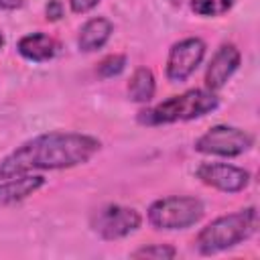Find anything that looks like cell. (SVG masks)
<instances>
[{
  "mask_svg": "<svg viewBox=\"0 0 260 260\" xmlns=\"http://www.w3.org/2000/svg\"><path fill=\"white\" fill-rule=\"evenodd\" d=\"M102 142L81 132H45L24 140L0 160V181L37 171H61L85 165L100 152Z\"/></svg>",
  "mask_w": 260,
  "mask_h": 260,
  "instance_id": "6da1fadb",
  "label": "cell"
},
{
  "mask_svg": "<svg viewBox=\"0 0 260 260\" xmlns=\"http://www.w3.org/2000/svg\"><path fill=\"white\" fill-rule=\"evenodd\" d=\"M258 232V209L254 205L238 209L234 213L219 215L199 230L195 248L203 256H213L236 248L250 240Z\"/></svg>",
  "mask_w": 260,
  "mask_h": 260,
  "instance_id": "7a4b0ae2",
  "label": "cell"
},
{
  "mask_svg": "<svg viewBox=\"0 0 260 260\" xmlns=\"http://www.w3.org/2000/svg\"><path fill=\"white\" fill-rule=\"evenodd\" d=\"M219 98L209 89H187L183 93L171 95L146 110L138 112V122L142 126H165L177 122H191L203 118L217 110Z\"/></svg>",
  "mask_w": 260,
  "mask_h": 260,
  "instance_id": "3957f363",
  "label": "cell"
},
{
  "mask_svg": "<svg viewBox=\"0 0 260 260\" xmlns=\"http://www.w3.org/2000/svg\"><path fill=\"white\" fill-rule=\"evenodd\" d=\"M205 215V205L193 195H169L154 199L146 209L148 223L158 232H179L189 230L201 221Z\"/></svg>",
  "mask_w": 260,
  "mask_h": 260,
  "instance_id": "277c9868",
  "label": "cell"
},
{
  "mask_svg": "<svg viewBox=\"0 0 260 260\" xmlns=\"http://www.w3.org/2000/svg\"><path fill=\"white\" fill-rule=\"evenodd\" d=\"M254 146V136L248 130L230 124H215L207 128L195 142L193 150L205 156H219V158H236L248 152Z\"/></svg>",
  "mask_w": 260,
  "mask_h": 260,
  "instance_id": "5b68a950",
  "label": "cell"
},
{
  "mask_svg": "<svg viewBox=\"0 0 260 260\" xmlns=\"http://www.w3.org/2000/svg\"><path fill=\"white\" fill-rule=\"evenodd\" d=\"M89 225L93 234H98V238L106 242H114V240H124L130 234L138 232V228L142 225V215L134 207L120 205V203H108V205L98 207L91 213Z\"/></svg>",
  "mask_w": 260,
  "mask_h": 260,
  "instance_id": "8992f818",
  "label": "cell"
},
{
  "mask_svg": "<svg viewBox=\"0 0 260 260\" xmlns=\"http://www.w3.org/2000/svg\"><path fill=\"white\" fill-rule=\"evenodd\" d=\"M207 45L201 37H185L171 45L165 63V75L171 83L187 81L203 63Z\"/></svg>",
  "mask_w": 260,
  "mask_h": 260,
  "instance_id": "52a82bcc",
  "label": "cell"
},
{
  "mask_svg": "<svg viewBox=\"0 0 260 260\" xmlns=\"http://www.w3.org/2000/svg\"><path fill=\"white\" fill-rule=\"evenodd\" d=\"M195 177L203 185H207L215 191H221V193H240L252 181L250 171L230 165V162H213V160L201 162L195 169Z\"/></svg>",
  "mask_w": 260,
  "mask_h": 260,
  "instance_id": "ba28073f",
  "label": "cell"
},
{
  "mask_svg": "<svg viewBox=\"0 0 260 260\" xmlns=\"http://www.w3.org/2000/svg\"><path fill=\"white\" fill-rule=\"evenodd\" d=\"M240 63H242V53L234 43L219 45L205 69V89L215 93L223 89L225 83L234 77V73L240 69Z\"/></svg>",
  "mask_w": 260,
  "mask_h": 260,
  "instance_id": "9c48e42d",
  "label": "cell"
},
{
  "mask_svg": "<svg viewBox=\"0 0 260 260\" xmlns=\"http://www.w3.org/2000/svg\"><path fill=\"white\" fill-rule=\"evenodd\" d=\"M16 53L30 63H47L57 57L59 43L51 35H47L43 30H35V32H28L18 39Z\"/></svg>",
  "mask_w": 260,
  "mask_h": 260,
  "instance_id": "30bf717a",
  "label": "cell"
},
{
  "mask_svg": "<svg viewBox=\"0 0 260 260\" xmlns=\"http://www.w3.org/2000/svg\"><path fill=\"white\" fill-rule=\"evenodd\" d=\"M114 35V22L106 16L87 18L77 32V49L81 53H95L108 45Z\"/></svg>",
  "mask_w": 260,
  "mask_h": 260,
  "instance_id": "8fae6325",
  "label": "cell"
},
{
  "mask_svg": "<svg viewBox=\"0 0 260 260\" xmlns=\"http://www.w3.org/2000/svg\"><path fill=\"white\" fill-rule=\"evenodd\" d=\"M45 183H47V179L43 175H35V173L0 181V207H8V205L28 199L39 189H43Z\"/></svg>",
  "mask_w": 260,
  "mask_h": 260,
  "instance_id": "7c38bea8",
  "label": "cell"
},
{
  "mask_svg": "<svg viewBox=\"0 0 260 260\" xmlns=\"http://www.w3.org/2000/svg\"><path fill=\"white\" fill-rule=\"evenodd\" d=\"M126 91H128V98L132 102H136V104H148V102H152V98L156 93V79H154L152 69H148L146 65L136 67L132 71L130 79H128Z\"/></svg>",
  "mask_w": 260,
  "mask_h": 260,
  "instance_id": "4fadbf2b",
  "label": "cell"
},
{
  "mask_svg": "<svg viewBox=\"0 0 260 260\" xmlns=\"http://www.w3.org/2000/svg\"><path fill=\"white\" fill-rule=\"evenodd\" d=\"M236 0H191L189 6L197 16L203 18H217L232 10Z\"/></svg>",
  "mask_w": 260,
  "mask_h": 260,
  "instance_id": "5bb4252c",
  "label": "cell"
},
{
  "mask_svg": "<svg viewBox=\"0 0 260 260\" xmlns=\"http://www.w3.org/2000/svg\"><path fill=\"white\" fill-rule=\"evenodd\" d=\"M128 65V57L122 55V53H112L108 57H104L100 63H98V77L102 79H112V77H118Z\"/></svg>",
  "mask_w": 260,
  "mask_h": 260,
  "instance_id": "9a60e30c",
  "label": "cell"
},
{
  "mask_svg": "<svg viewBox=\"0 0 260 260\" xmlns=\"http://www.w3.org/2000/svg\"><path fill=\"white\" fill-rule=\"evenodd\" d=\"M132 258H154V260H173L177 256V248L171 244H148L130 254Z\"/></svg>",
  "mask_w": 260,
  "mask_h": 260,
  "instance_id": "2e32d148",
  "label": "cell"
},
{
  "mask_svg": "<svg viewBox=\"0 0 260 260\" xmlns=\"http://www.w3.org/2000/svg\"><path fill=\"white\" fill-rule=\"evenodd\" d=\"M63 14H65V8H63V2H61V0H49V2L45 4V16H47L49 22L61 20Z\"/></svg>",
  "mask_w": 260,
  "mask_h": 260,
  "instance_id": "e0dca14e",
  "label": "cell"
},
{
  "mask_svg": "<svg viewBox=\"0 0 260 260\" xmlns=\"http://www.w3.org/2000/svg\"><path fill=\"white\" fill-rule=\"evenodd\" d=\"M102 0H69V8L73 14H87L91 12Z\"/></svg>",
  "mask_w": 260,
  "mask_h": 260,
  "instance_id": "ac0fdd59",
  "label": "cell"
},
{
  "mask_svg": "<svg viewBox=\"0 0 260 260\" xmlns=\"http://www.w3.org/2000/svg\"><path fill=\"white\" fill-rule=\"evenodd\" d=\"M22 4H24V0H0V10H6V12L18 10Z\"/></svg>",
  "mask_w": 260,
  "mask_h": 260,
  "instance_id": "d6986e66",
  "label": "cell"
},
{
  "mask_svg": "<svg viewBox=\"0 0 260 260\" xmlns=\"http://www.w3.org/2000/svg\"><path fill=\"white\" fill-rule=\"evenodd\" d=\"M4 43H6V39H4V35H2V30H0V49L4 47Z\"/></svg>",
  "mask_w": 260,
  "mask_h": 260,
  "instance_id": "ffe728a7",
  "label": "cell"
}]
</instances>
